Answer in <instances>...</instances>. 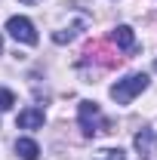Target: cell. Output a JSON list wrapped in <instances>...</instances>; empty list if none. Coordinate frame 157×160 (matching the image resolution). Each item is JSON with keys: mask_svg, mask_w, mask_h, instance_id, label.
Returning a JSON list of instances; mask_svg holds the SVG:
<instances>
[{"mask_svg": "<svg viewBox=\"0 0 157 160\" xmlns=\"http://www.w3.org/2000/svg\"><path fill=\"white\" fill-rule=\"evenodd\" d=\"M120 62H123V56H120L111 43L93 40V43H86V49H83V56H80V68L96 65V68H102V71H108V68H117Z\"/></svg>", "mask_w": 157, "mask_h": 160, "instance_id": "cell-1", "label": "cell"}, {"mask_svg": "<svg viewBox=\"0 0 157 160\" xmlns=\"http://www.w3.org/2000/svg\"><path fill=\"white\" fill-rule=\"evenodd\" d=\"M148 80H151L148 74H129V77L117 80V83L111 86V99L117 102V105H129L139 92H145V89H148Z\"/></svg>", "mask_w": 157, "mask_h": 160, "instance_id": "cell-2", "label": "cell"}, {"mask_svg": "<svg viewBox=\"0 0 157 160\" xmlns=\"http://www.w3.org/2000/svg\"><path fill=\"white\" fill-rule=\"evenodd\" d=\"M77 120H80V129H83V136L111 132V129H108V126H111V120L102 117V111H99L96 102H80V108H77Z\"/></svg>", "mask_w": 157, "mask_h": 160, "instance_id": "cell-3", "label": "cell"}, {"mask_svg": "<svg viewBox=\"0 0 157 160\" xmlns=\"http://www.w3.org/2000/svg\"><path fill=\"white\" fill-rule=\"evenodd\" d=\"M6 31H9L13 40H19L25 46H34V43H37V31H34L31 19H25V16H13V19L6 22Z\"/></svg>", "mask_w": 157, "mask_h": 160, "instance_id": "cell-4", "label": "cell"}, {"mask_svg": "<svg viewBox=\"0 0 157 160\" xmlns=\"http://www.w3.org/2000/svg\"><path fill=\"white\" fill-rule=\"evenodd\" d=\"M133 145H136L139 157H154V154H157V136H154V129H142V132H136Z\"/></svg>", "mask_w": 157, "mask_h": 160, "instance_id": "cell-5", "label": "cell"}, {"mask_svg": "<svg viewBox=\"0 0 157 160\" xmlns=\"http://www.w3.org/2000/svg\"><path fill=\"white\" fill-rule=\"evenodd\" d=\"M111 40L117 43V49H123V52H136V34H133L129 25H117L114 34H111Z\"/></svg>", "mask_w": 157, "mask_h": 160, "instance_id": "cell-6", "label": "cell"}, {"mask_svg": "<svg viewBox=\"0 0 157 160\" xmlns=\"http://www.w3.org/2000/svg\"><path fill=\"white\" fill-rule=\"evenodd\" d=\"M16 123H19L22 129H40L43 126V111L40 108H25L19 117H16Z\"/></svg>", "mask_w": 157, "mask_h": 160, "instance_id": "cell-7", "label": "cell"}, {"mask_svg": "<svg viewBox=\"0 0 157 160\" xmlns=\"http://www.w3.org/2000/svg\"><path fill=\"white\" fill-rule=\"evenodd\" d=\"M16 154H19L22 160H37L40 157V148L34 139H19L16 142Z\"/></svg>", "mask_w": 157, "mask_h": 160, "instance_id": "cell-8", "label": "cell"}, {"mask_svg": "<svg viewBox=\"0 0 157 160\" xmlns=\"http://www.w3.org/2000/svg\"><path fill=\"white\" fill-rule=\"evenodd\" d=\"M83 28H86V22L80 19L77 25H71V28H62V31H56V34H53V40H56V43H71V40L77 37Z\"/></svg>", "mask_w": 157, "mask_h": 160, "instance_id": "cell-9", "label": "cell"}, {"mask_svg": "<svg viewBox=\"0 0 157 160\" xmlns=\"http://www.w3.org/2000/svg\"><path fill=\"white\" fill-rule=\"evenodd\" d=\"M93 160H126V154L120 151V148H105V151H99V157Z\"/></svg>", "mask_w": 157, "mask_h": 160, "instance_id": "cell-10", "label": "cell"}, {"mask_svg": "<svg viewBox=\"0 0 157 160\" xmlns=\"http://www.w3.org/2000/svg\"><path fill=\"white\" fill-rule=\"evenodd\" d=\"M13 105H16V96L9 89H0V111H9Z\"/></svg>", "mask_w": 157, "mask_h": 160, "instance_id": "cell-11", "label": "cell"}, {"mask_svg": "<svg viewBox=\"0 0 157 160\" xmlns=\"http://www.w3.org/2000/svg\"><path fill=\"white\" fill-rule=\"evenodd\" d=\"M19 3H28V6H31V3H40V0H19Z\"/></svg>", "mask_w": 157, "mask_h": 160, "instance_id": "cell-12", "label": "cell"}, {"mask_svg": "<svg viewBox=\"0 0 157 160\" xmlns=\"http://www.w3.org/2000/svg\"><path fill=\"white\" fill-rule=\"evenodd\" d=\"M0 52H3V37H0Z\"/></svg>", "mask_w": 157, "mask_h": 160, "instance_id": "cell-13", "label": "cell"}]
</instances>
